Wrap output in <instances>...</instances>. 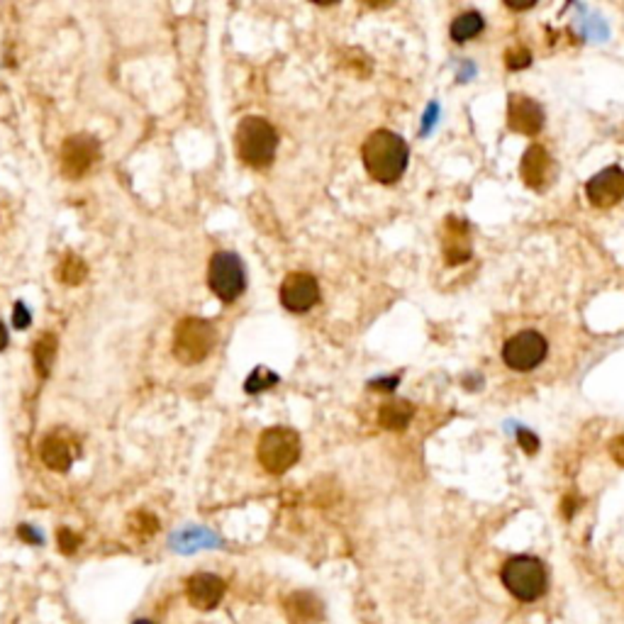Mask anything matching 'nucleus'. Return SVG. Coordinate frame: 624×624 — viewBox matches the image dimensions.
Masks as SVG:
<instances>
[{"label": "nucleus", "mask_w": 624, "mask_h": 624, "mask_svg": "<svg viewBox=\"0 0 624 624\" xmlns=\"http://www.w3.org/2000/svg\"><path fill=\"white\" fill-rule=\"evenodd\" d=\"M361 159L373 181L396 183L408 168L410 149L400 135L390 130H376L368 135L361 149Z\"/></svg>", "instance_id": "f257e3e1"}, {"label": "nucleus", "mask_w": 624, "mask_h": 624, "mask_svg": "<svg viewBox=\"0 0 624 624\" xmlns=\"http://www.w3.org/2000/svg\"><path fill=\"white\" fill-rule=\"evenodd\" d=\"M235 145L242 164L252 168H268L276 159L278 135L271 122L259 115H249L237 125Z\"/></svg>", "instance_id": "f03ea898"}, {"label": "nucleus", "mask_w": 624, "mask_h": 624, "mask_svg": "<svg viewBox=\"0 0 624 624\" xmlns=\"http://www.w3.org/2000/svg\"><path fill=\"white\" fill-rule=\"evenodd\" d=\"M300 454H303V442L290 427H271L257 442V458L264 466V471L271 476H283L290 471L300 461Z\"/></svg>", "instance_id": "7ed1b4c3"}, {"label": "nucleus", "mask_w": 624, "mask_h": 624, "mask_svg": "<svg viewBox=\"0 0 624 624\" xmlns=\"http://www.w3.org/2000/svg\"><path fill=\"white\" fill-rule=\"evenodd\" d=\"M503 586L522 602L539 600L547 593V566L537 556H512L500 571Z\"/></svg>", "instance_id": "20e7f679"}, {"label": "nucleus", "mask_w": 624, "mask_h": 624, "mask_svg": "<svg viewBox=\"0 0 624 624\" xmlns=\"http://www.w3.org/2000/svg\"><path fill=\"white\" fill-rule=\"evenodd\" d=\"M217 344V332L213 322L203 317H186L176 325L174 332V357L186 366L203 364L213 354Z\"/></svg>", "instance_id": "39448f33"}, {"label": "nucleus", "mask_w": 624, "mask_h": 624, "mask_svg": "<svg viewBox=\"0 0 624 624\" xmlns=\"http://www.w3.org/2000/svg\"><path fill=\"white\" fill-rule=\"evenodd\" d=\"M207 286L222 303H235L247 288V271L235 252H215L207 267Z\"/></svg>", "instance_id": "423d86ee"}, {"label": "nucleus", "mask_w": 624, "mask_h": 624, "mask_svg": "<svg viewBox=\"0 0 624 624\" xmlns=\"http://www.w3.org/2000/svg\"><path fill=\"white\" fill-rule=\"evenodd\" d=\"M547 339L534 329H525V332H518L505 342L503 361L510 366L512 371H532L547 358Z\"/></svg>", "instance_id": "0eeeda50"}, {"label": "nucleus", "mask_w": 624, "mask_h": 624, "mask_svg": "<svg viewBox=\"0 0 624 624\" xmlns=\"http://www.w3.org/2000/svg\"><path fill=\"white\" fill-rule=\"evenodd\" d=\"M98 156V139L91 137V135H74L61 145V174L71 181H78L96 166Z\"/></svg>", "instance_id": "6e6552de"}, {"label": "nucleus", "mask_w": 624, "mask_h": 624, "mask_svg": "<svg viewBox=\"0 0 624 624\" xmlns=\"http://www.w3.org/2000/svg\"><path fill=\"white\" fill-rule=\"evenodd\" d=\"M278 297L286 310L303 315L320 300V283L307 271H290L278 288Z\"/></svg>", "instance_id": "1a4fd4ad"}, {"label": "nucleus", "mask_w": 624, "mask_h": 624, "mask_svg": "<svg viewBox=\"0 0 624 624\" xmlns=\"http://www.w3.org/2000/svg\"><path fill=\"white\" fill-rule=\"evenodd\" d=\"M508 127L519 135H537L544 127V110L537 100L522 93H512L508 98Z\"/></svg>", "instance_id": "9d476101"}, {"label": "nucleus", "mask_w": 624, "mask_h": 624, "mask_svg": "<svg viewBox=\"0 0 624 624\" xmlns=\"http://www.w3.org/2000/svg\"><path fill=\"white\" fill-rule=\"evenodd\" d=\"M76 454L78 444L69 432L46 434L45 439H42V444H39V458H42V464L56 473L69 471L71 466H74Z\"/></svg>", "instance_id": "9b49d317"}, {"label": "nucleus", "mask_w": 624, "mask_h": 624, "mask_svg": "<svg viewBox=\"0 0 624 624\" xmlns=\"http://www.w3.org/2000/svg\"><path fill=\"white\" fill-rule=\"evenodd\" d=\"M624 198V171L619 166L602 168L588 181V200L595 207H612Z\"/></svg>", "instance_id": "f8f14e48"}, {"label": "nucleus", "mask_w": 624, "mask_h": 624, "mask_svg": "<svg viewBox=\"0 0 624 624\" xmlns=\"http://www.w3.org/2000/svg\"><path fill=\"white\" fill-rule=\"evenodd\" d=\"M225 590H227L225 580L220 576H215V573H193L188 583H186L188 602L196 609H203V612L217 608Z\"/></svg>", "instance_id": "ddd939ff"}, {"label": "nucleus", "mask_w": 624, "mask_h": 624, "mask_svg": "<svg viewBox=\"0 0 624 624\" xmlns=\"http://www.w3.org/2000/svg\"><path fill=\"white\" fill-rule=\"evenodd\" d=\"M471 259V237L468 225L458 217H449L444 222V261L449 267H458Z\"/></svg>", "instance_id": "4468645a"}, {"label": "nucleus", "mask_w": 624, "mask_h": 624, "mask_svg": "<svg viewBox=\"0 0 624 624\" xmlns=\"http://www.w3.org/2000/svg\"><path fill=\"white\" fill-rule=\"evenodd\" d=\"M551 156L544 146L532 145L522 156V164H519V174H522V181L525 186L534 188V191H541L547 188L549 181H551Z\"/></svg>", "instance_id": "2eb2a0df"}, {"label": "nucleus", "mask_w": 624, "mask_h": 624, "mask_svg": "<svg viewBox=\"0 0 624 624\" xmlns=\"http://www.w3.org/2000/svg\"><path fill=\"white\" fill-rule=\"evenodd\" d=\"M283 608L288 612V617L293 622L297 624H307V622H317L322 617V602L317 595L312 593H290L286 600H283Z\"/></svg>", "instance_id": "dca6fc26"}, {"label": "nucleus", "mask_w": 624, "mask_h": 624, "mask_svg": "<svg viewBox=\"0 0 624 624\" xmlns=\"http://www.w3.org/2000/svg\"><path fill=\"white\" fill-rule=\"evenodd\" d=\"M412 415H415V408H412L408 400H390V403L381 405V410H378V422H381L383 429L403 432L405 427L410 425Z\"/></svg>", "instance_id": "f3484780"}, {"label": "nucleus", "mask_w": 624, "mask_h": 624, "mask_svg": "<svg viewBox=\"0 0 624 624\" xmlns=\"http://www.w3.org/2000/svg\"><path fill=\"white\" fill-rule=\"evenodd\" d=\"M54 357H56V337L52 332H45L35 342V349H32V358H35V368H37L39 378H46L49 371H52Z\"/></svg>", "instance_id": "a211bd4d"}, {"label": "nucleus", "mask_w": 624, "mask_h": 624, "mask_svg": "<svg viewBox=\"0 0 624 624\" xmlns=\"http://www.w3.org/2000/svg\"><path fill=\"white\" fill-rule=\"evenodd\" d=\"M86 276H88V267L76 254H66L59 267H56V278L64 286H78V283L86 281Z\"/></svg>", "instance_id": "6ab92c4d"}, {"label": "nucleus", "mask_w": 624, "mask_h": 624, "mask_svg": "<svg viewBox=\"0 0 624 624\" xmlns=\"http://www.w3.org/2000/svg\"><path fill=\"white\" fill-rule=\"evenodd\" d=\"M480 32H483V17L478 13H464V15H458L451 23V39L458 42V45H464V42L473 39Z\"/></svg>", "instance_id": "aec40b11"}, {"label": "nucleus", "mask_w": 624, "mask_h": 624, "mask_svg": "<svg viewBox=\"0 0 624 624\" xmlns=\"http://www.w3.org/2000/svg\"><path fill=\"white\" fill-rule=\"evenodd\" d=\"M130 529L132 534H137V539H152L154 534L159 532V519L149 512H137V515H132Z\"/></svg>", "instance_id": "412c9836"}, {"label": "nucleus", "mask_w": 624, "mask_h": 624, "mask_svg": "<svg viewBox=\"0 0 624 624\" xmlns=\"http://www.w3.org/2000/svg\"><path fill=\"white\" fill-rule=\"evenodd\" d=\"M276 383H278V376H276V373H271L268 368H257V371L247 378L244 388H247V393H261V390L271 388Z\"/></svg>", "instance_id": "4be33fe9"}, {"label": "nucleus", "mask_w": 624, "mask_h": 624, "mask_svg": "<svg viewBox=\"0 0 624 624\" xmlns=\"http://www.w3.org/2000/svg\"><path fill=\"white\" fill-rule=\"evenodd\" d=\"M532 64V54H529V49H525V46H515V49H510V52H505V66L512 71H519V69H527Z\"/></svg>", "instance_id": "5701e85b"}, {"label": "nucleus", "mask_w": 624, "mask_h": 624, "mask_svg": "<svg viewBox=\"0 0 624 624\" xmlns=\"http://www.w3.org/2000/svg\"><path fill=\"white\" fill-rule=\"evenodd\" d=\"M56 541H59L61 554H66V556L76 554V549L81 547V537H78L76 532H71V529H66V527L56 532Z\"/></svg>", "instance_id": "b1692460"}, {"label": "nucleus", "mask_w": 624, "mask_h": 624, "mask_svg": "<svg viewBox=\"0 0 624 624\" xmlns=\"http://www.w3.org/2000/svg\"><path fill=\"white\" fill-rule=\"evenodd\" d=\"M583 30H586V37L595 39V42H602V39L608 37V27H605L600 17H588V20H583Z\"/></svg>", "instance_id": "393cba45"}, {"label": "nucleus", "mask_w": 624, "mask_h": 624, "mask_svg": "<svg viewBox=\"0 0 624 624\" xmlns=\"http://www.w3.org/2000/svg\"><path fill=\"white\" fill-rule=\"evenodd\" d=\"M518 439L519 447H522L527 454H537V449H539V439H537L529 429H518Z\"/></svg>", "instance_id": "a878e982"}, {"label": "nucleus", "mask_w": 624, "mask_h": 624, "mask_svg": "<svg viewBox=\"0 0 624 624\" xmlns=\"http://www.w3.org/2000/svg\"><path fill=\"white\" fill-rule=\"evenodd\" d=\"M30 322H32L30 310L25 307V303H20V300H17L15 312H13V325H15L17 329H25V327H30Z\"/></svg>", "instance_id": "bb28decb"}, {"label": "nucleus", "mask_w": 624, "mask_h": 624, "mask_svg": "<svg viewBox=\"0 0 624 624\" xmlns=\"http://www.w3.org/2000/svg\"><path fill=\"white\" fill-rule=\"evenodd\" d=\"M609 454H612V458H615L617 464L624 466V434H619L617 439H612V444H609Z\"/></svg>", "instance_id": "cd10ccee"}, {"label": "nucleus", "mask_w": 624, "mask_h": 624, "mask_svg": "<svg viewBox=\"0 0 624 624\" xmlns=\"http://www.w3.org/2000/svg\"><path fill=\"white\" fill-rule=\"evenodd\" d=\"M437 115H439V107H437V103H432V106L427 107V115H425V130H422V132L432 130L434 122H437Z\"/></svg>", "instance_id": "c85d7f7f"}, {"label": "nucleus", "mask_w": 624, "mask_h": 624, "mask_svg": "<svg viewBox=\"0 0 624 624\" xmlns=\"http://www.w3.org/2000/svg\"><path fill=\"white\" fill-rule=\"evenodd\" d=\"M373 386H378V388H386V390H393L398 386V378H386V381H376Z\"/></svg>", "instance_id": "c756f323"}, {"label": "nucleus", "mask_w": 624, "mask_h": 624, "mask_svg": "<svg viewBox=\"0 0 624 624\" xmlns=\"http://www.w3.org/2000/svg\"><path fill=\"white\" fill-rule=\"evenodd\" d=\"M8 347V332H5V325L0 322V351Z\"/></svg>", "instance_id": "7c9ffc66"}, {"label": "nucleus", "mask_w": 624, "mask_h": 624, "mask_svg": "<svg viewBox=\"0 0 624 624\" xmlns=\"http://www.w3.org/2000/svg\"><path fill=\"white\" fill-rule=\"evenodd\" d=\"M135 624H152V622H149V619H137Z\"/></svg>", "instance_id": "2f4dec72"}]
</instances>
